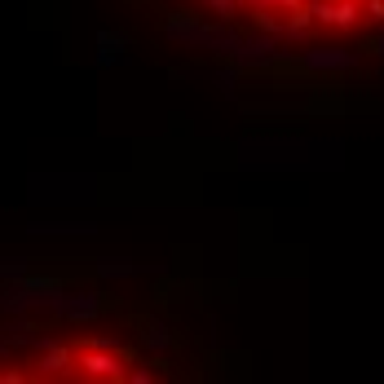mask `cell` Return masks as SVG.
Here are the masks:
<instances>
[{
  "label": "cell",
  "instance_id": "1",
  "mask_svg": "<svg viewBox=\"0 0 384 384\" xmlns=\"http://www.w3.org/2000/svg\"><path fill=\"white\" fill-rule=\"evenodd\" d=\"M235 27H265L292 40H345L384 27V0H204Z\"/></svg>",
  "mask_w": 384,
  "mask_h": 384
}]
</instances>
